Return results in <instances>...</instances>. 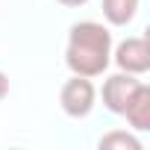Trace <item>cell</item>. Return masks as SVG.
<instances>
[{
	"label": "cell",
	"mask_w": 150,
	"mask_h": 150,
	"mask_svg": "<svg viewBox=\"0 0 150 150\" xmlns=\"http://www.w3.org/2000/svg\"><path fill=\"white\" fill-rule=\"evenodd\" d=\"M65 65L71 74L80 77H103L112 65V33L100 21H77L68 30Z\"/></svg>",
	"instance_id": "cell-1"
},
{
	"label": "cell",
	"mask_w": 150,
	"mask_h": 150,
	"mask_svg": "<svg viewBox=\"0 0 150 150\" xmlns=\"http://www.w3.org/2000/svg\"><path fill=\"white\" fill-rule=\"evenodd\" d=\"M141 83H144V80L135 77V74L118 71V74H109V77L103 80V88H100L97 94H100L103 106H106L112 115H124L127 103L132 100V94H135V88H138Z\"/></svg>",
	"instance_id": "cell-4"
},
{
	"label": "cell",
	"mask_w": 150,
	"mask_h": 150,
	"mask_svg": "<svg viewBox=\"0 0 150 150\" xmlns=\"http://www.w3.org/2000/svg\"><path fill=\"white\" fill-rule=\"evenodd\" d=\"M121 118H127V124H129L132 132H147L150 129V86L147 83H141L135 88V94L127 103V109H124Z\"/></svg>",
	"instance_id": "cell-5"
},
{
	"label": "cell",
	"mask_w": 150,
	"mask_h": 150,
	"mask_svg": "<svg viewBox=\"0 0 150 150\" xmlns=\"http://www.w3.org/2000/svg\"><path fill=\"white\" fill-rule=\"evenodd\" d=\"M112 62L124 74L144 77L150 71V44H147V38L144 35H129V38L112 44Z\"/></svg>",
	"instance_id": "cell-3"
},
{
	"label": "cell",
	"mask_w": 150,
	"mask_h": 150,
	"mask_svg": "<svg viewBox=\"0 0 150 150\" xmlns=\"http://www.w3.org/2000/svg\"><path fill=\"white\" fill-rule=\"evenodd\" d=\"M59 106L68 118H88L97 106V88L88 77H80V74H71V80L62 83L59 88Z\"/></svg>",
	"instance_id": "cell-2"
},
{
	"label": "cell",
	"mask_w": 150,
	"mask_h": 150,
	"mask_svg": "<svg viewBox=\"0 0 150 150\" xmlns=\"http://www.w3.org/2000/svg\"><path fill=\"white\" fill-rule=\"evenodd\" d=\"M141 0H103V18L109 27H127L135 21Z\"/></svg>",
	"instance_id": "cell-6"
},
{
	"label": "cell",
	"mask_w": 150,
	"mask_h": 150,
	"mask_svg": "<svg viewBox=\"0 0 150 150\" xmlns=\"http://www.w3.org/2000/svg\"><path fill=\"white\" fill-rule=\"evenodd\" d=\"M9 97V77H6V71H0V100H6Z\"/></svg>",
	"instance_id": "cell-8"
},
{
	"label": "cell",
	"mask_w": 150,
	"mask_h": 150,
	"mask_svg": "<svg viewBox=\"0 0 150 150\" xmlns=\"http://www.w3.org/2000/svg\"><path fill=\"white\" fill-rule=\"evenodd\" d=\"M97 147H100V150H141L144 144L135 138L132 129H112V132L100 135Z\"/></svg>",
	"instance_id": "cell-7"
},
{
	"label": "cell",
	"mask_w": 150,
	"mask_h": 150,
	"mask_svg": "<svg viewBox=\"0 0 150 150\" xmlns=\"http://www.w3.org/2000/svg\"><path fill=\"white\" fill-rule=\"evenodd\" d=\"M56 3H62V6H68V9H80V6L88 3V0H56Z\"/></svg>",
	"instance_id": "cell-9"
}]
</instances>
